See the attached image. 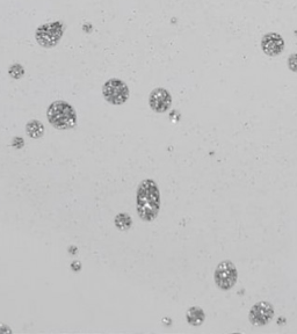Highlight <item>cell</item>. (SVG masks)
<instances>
[{"label": "cell", "instance_id": "1", "mask_svg": "<svg viewBox=\"0 0 297 334\" xmlns=\"http://www.w3.org/2000/svg\"><path fill=\"white\" fill-rule=\"evenodd\" d=\"M160 209V192L158 185L151 179L139 183L136 192V210L144 222L155 221Z\"/></svg>", "mask_w": 297, "mask_h": 334}, {"label": "cell", "instance_id": "2", "mask_svg": "<svg viewBox=\"0 0 297 334\" xmlns=\"http://www.w3.org/2000/svg\"><path fill=\"white\" fill-rule=\"evenodd\" d=\"M49 123L58 130H69L77 125V113L69 102L58 100L47 109Z\"/></svg>", "mask_w": 297, "mask_h": 334}, {"label": "cell", "instance_id": "3", "mask_svg": "<svg viewBox=\"0 0 297 334\" xmlns=\"http://www.w3.org/2000/svg\"><path fill=\"white\" fill-rule=\"evenodd\" d=\"M102 95L108 104L121 106L128 101L130 97L128 85L119 78H112L102 86Z\"/></svg>", "mask_w": 297, "mask_h": 334}, {"label": "cell", "instance_id": "4", "mask_svg": "<svg viewBox=\"0 0 297 334\" xmlns=\"http://www.w3.org/2000/svg\"><path fill=\"white\" fill-rule=\"evenodd\" d=\"M64 26L62 22L55 21L40 26L35 33L37 43L43 48H54L62 39Z\"/></svg>", "mask_w": 297, "mask_h": 334}, {"label": "cell", "instance_id": "5", "mask_svg": "<svg viewBox=\"0 0 297 334\" xmlns=\"http://www.w3.org/2000/svg\"><path fill=\"white\" fill-rule=\"evenodd\" d=\"M238 273L235 264L231 261H223L217 266L214 273L215 283L221 290H230L237 283Z\"/></svg>", "mask_w": 297, "mask_h": 334}, {"label": "cell", "instance_id": "6", "mask_svg": "<svg viewBox=\"0 0 297 334\" xmlns=\"http://www.w3.org/2000/svg\"><path fill=\"white\" fill-rule=\"evenodd\" d=\"M149 105L156 113H165L172 106V95L166 88H155L149 95Z\"/></svg>", "mask_w": 297, "mask_h": 334}, {"label": "cell", "instance_id": "7", "mask_svg": "<svg viewBox=\"0 0 297 334\" xmlns=\"http://www.w3.org/2000/svg\"><path fill=\"white\" fill-rule=\"evenodd\" d=\"M274 317V308L268 302H259L250 310V322L255 326H264Z\"/></svg>", "mask_w": 297, "mask_h": 334}, {"label": "cell", "instance_id": "8", "mask_svg": "<svg viewBox=\"0 0 297 334\" xmlns=\"http://www.w3.org/2000/svg\"><path fill=\"white\" fill-rule=\"evenodd\" d=\"M261 50L269 57H276L285 50V40L278 33H267L260 41Z\"/></svg>", "mask_w": 297, "mask_h": 334}, {"label": "cell", "instance_id": "9", "mask_svg": "<svg viewBox=\"0 0 297 334\" xmlns=\"http://www.w3.org/2000/svg\"><path fill=\"white\" fill-rule=\"evenodd\" d=\"M186 319L189 325L200 326L202 325L204 319H206V315H204L203 310L199 306H192L186 313Z\"/></svg>", "mask_w": 297, "mask_h": 334}, {"label": "cell", "instance_id": "10", "mask_svg": "<svg viewBox=\"0 0 297 334\" xmlns=\"http://www.w3.org/2000/svg\"><path fill=\"white\" fill-rule=\"evenodd\" d=\"M26 132L30 138L39 139L44 135V125L40 121L32 120L26 125Z\"/></svg>", "mask_w": 297, "mask_h": 334}, {"label": "cell", "instance_id": "11", "mask_svg": "<svg viewBox=\"0 0 297 334\" xmlns=\"http://www.w3.org/2000/svg\"><path fill=\"white\" fill-rule=\"evenodd\" d=\"M115 225H116V227H118V229H120L121 231L129 230L132 225L131 217L129 216L128 214H124V213H120L119 215H116Z\"/></svg>", "mask_w": 297, "mask_h": 334}, {"label": "cell", "instance_id": "12", "mask_svg": "<svg viewBox=\"0 0 297 334\" xmlns=\"http://www.w3.org/2000/svg\"><path fill=\"white\" fill-rule=\"evenodd\" d=\"M8 72L11 74V77L15 78V79H20L23 76V73H25V70H23V67L20 64H14V65L9 67Z\"/></svg>", "mask_w": 297, "mask_h": 334}, {"label": "cell", "instance_id": "13", "mask_svg": "<svg viewBox=\"0 0 297 334\" xmlns=\"http://www.w3.org/2000/svg\"><path fill=\"white\" fill-rule=\"evenodd\" d=\"M287 64H288V67L290 71H293V72H297V54L290 55Z\"/></svg>", "mask_w": 297, "mask_h": 334}]
</instances>
